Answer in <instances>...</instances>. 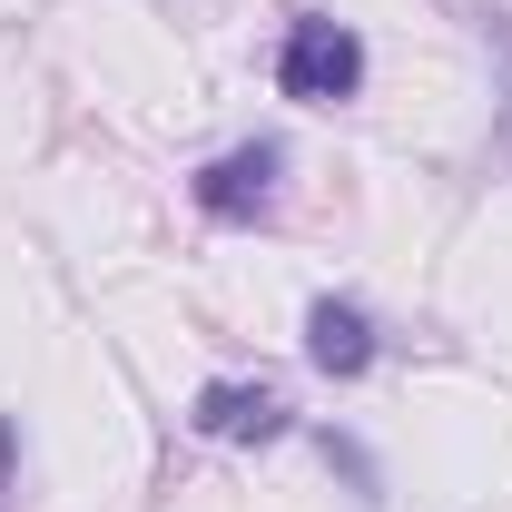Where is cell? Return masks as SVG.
Here are the masks:
<instances>
[{
	"mask_svg": "<svg viewBox=\"0 0 512 512\" xmlns=\"http://www.w3.org/2000/svg\"><path fill=\"white\" fill-rule=\"evenodd\" d=\"M188 424L217 444H266V434H286V404H276V384H207L188 404Z\"/></svg>",
	"mask_w": 512,
	"mask_h": 512,
	"instance_id": "277c9868",
	"label": "cell"
},
{
	"mask_svg": "<svg viewBox=\"0 0 512 512\" xmlns=\"http://www.w3.org/2000/svg\"><path fill=\"white\" fill-rule=\"evenodd\" d=\"M276 89H286V99H306V109L355 99V89H365V40H355L345 20L306 10V20L286 30V50H276Z\"/></svg>",
	"mask_w": 512,
	"mask_h": 512,
	"instance_id": "6da1fadb",
	"label": "cell"
},
{
	"mask_svg": "<svg viewBox=\"0 0 512 512\" xmlns=\"http://www.w3.org/2000/svg\"><path fill=\"white\" fill-rule=\"evenodd\" d=\"M276 168H286V148L276 138H247V148H227V158L197 168V207L217 227H247V217H266V197H276Z\"/></svg>",
	"mask_w": 512,
	"mask_h": 512,
	"instance_id": "7a4b0ae2",
	"label": "cell"
},
{
	"mask_svg": "<svg viewBox=\"0 0 512 512\" xmlns=\"http://www.w3.org/2000/svg\"><path fill=\"white\" fill-rule=\"evenodd\" d=\"M306 365L335 375V384H355L375 365V316H365L355 296H316V306H306Z\"/></svg>",
	"mask_w": 512,
	"mask_h": 512,
	"instance_id": "3957f363",
	"label": "cell"
}]
</instances>
